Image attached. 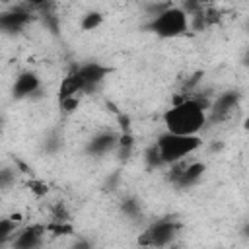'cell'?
Segmentation results:
<instances>
[{
	"label": "cell",
	"mask_w": 249,
	"mask_h": 249,
	"mask_svg": "<svg viewBox=\"0 0 249 249\" xmlns=\"http://www.w3.org/2000/svg\"><path fill=\"white\" fill-rule=\"evenodd\" d=\"M70 249H93V245H91V241H89V239L80 237V239H76V241L70 245Z\"/></svg>",
	"instance_id": "cell-22"
},
{
	"label": "cell",
	"mask_w": 249,
	"mask_h": 249,
	"mask_svg": "<svg viewBox=\"0 0 249 249\" xmlns=\"http://www.w3.org/2000/svg\"><path fill=\"white\" fill-rule=\"evenodd\" d=\"M241 233H243L245 237H249V222H247V224L243 226V231H241Z\"/></svg>",
	"instance_id": "cell-26"
},
{
	"label": "cell",
	"mask_w": 249,
	"mask_h": 249,
	"mask_svg": "<svg viewBox=\"0 0 249 249\" xmlns=\"http://www.w3.org/2000/svg\"><path fill=\"white\" fill-rule=\"evenodd\" d=\"M202 140L198 136H179V134H171V132H163L158 136L156 146L161 154L163 163H177L181 160H185V156L196 152L200 148Z\"/></svg>",
	"instance_id": "cell-2"
},
{
	"label": "cell",
	"mask_w": 249,
	"mask_h": 249,
	"mask_svg": "<svg viewBox=\"0 0 249 249\" xmlns=\"http://www.w3.org/2000/svg\"><path fill=\"white\" fill-rule=\"evenodd\" d=\"M243 64H247V66H249V51H247V54L243 56Z\"/></svg>",
	"instance_id": "cell-28"
},
{
	"label": "cell",
	"mask_w": 249,
	"mask_h": 249,
	"mask_svg": "<svg viewBox=\"0 0 249 249\" xmlns=\"http://www.w3.org/2000/svg\"><path fill=\"white\" fill-rule=\"evenodd\" d=\"M179 231V224L175 222V218L171 216H165V218H160L156 220L140 237H138V243L140 247H146V249H161V247H167L175 235Z\"/></svg>",
	"instance_id": "cell-4"
},
{
	"label": "cell",
	"mask_w": 249,
	"mask_h": 249,
	"mask_svg": "<svg viewBox=\"0 0 249 249\" xmlns=\"http://www.w3.org/2000/svg\"><path fill=\"white\" fill-rule=\"evenodd\" d=\"M14 181H16L14 171H12L10 167H4V169L0 171V187H2V189H8V187H10Z\"/></svg>",
	"instance_id": "cell-19"
},
{
	"label": "cell",
	"mask_w": 249,
	"mask_h": 249,
	"mask_svg": "<svg viewBox=\"0 0 249 249\" xmlns=\"http://www.w3.org/2000/svg\"><path fill=\"white\" fill-rule=\"evenodd\" d=\"M222 148H224V144H222V142H214V144L210 146V150H212V152H216V150H222Z\"/></svg>",
	"instance_id": "cell-25"
},
{
	"label": "cell",
	"mask_w": 249,
	"mask_h": 249,
	"mask_svg": "<svg viewBox=\"0 0 249 249\" xmlns=\"http://www.w3.org/2000/svg\"><path fill=\"white\" fill-rule=\"evenodd\" d=\"M16 233H18V220H14L12 216L2 218L0 220V243L12 241Z\"/></svg>",
	"instance_id": "cell-12"
},
{
	"label": "cell",
	"mask_w": 249,
	"mask_h": 249,
	"mask_svg": "<svg viewBox=\"0 0 249 249\" xmlns=\"http://www.w3.org/2000/svg\"><path fill=\"white\" fill-rule=\"evenodd\" d=\"M31 21V12L23 6H16L8 12L0 14V29L6 33H18Z\"/></svg>",
	"instance_id": "cell-6"
},
{
	"label": "cell",
	"mask_w": 249,
	"mask_h": 249,
	"mask_svg": "<svg viewBox=\"0 0 249 249\" xmlns=\"http://www.w3.org/2000/svg\"><path fill=\"white\" fill-rule=\"evenodd\" d=\"M171 6H173V2H150V4H146V12H148V16L156 18V16L163 14L165 10H169Z\"/></svg>",
	"instance_id": "cell-17"
},
{
	"label": "cell",
	"mask_w": 249,
	"mask_h": 249,
	"mask_svg": "<svg viewBox=\"0 0 249 249\" xmlns=\"http://www.w3.org/2000/svg\"><path fill=\"white\" fill-rule=\"evenodd\" d=\"M140 249H146V247H140Z\"/></svg>",
	"instance_id": "cell-29"
},
{
	"label": "cell",
	"mask_w": 249,
	"mask_h": 249,
	"mask_svg": "<svg viewBox=\"0 0 249 249\" xmlns=\"http://www.w3.org/2000/svg\"><path fill=\"white\" fill-rule=\"evenodd\" d=\"M243 128H245V130H249V117L243 121Z\"/></svg>",
	"instance_id": "cell-27"
},
{
	"label": "cell",
	"mask_w": 249,
	"mask_h": 249,
	"mask_svg": "<svg viewBox=\"0 0 249 249\" xmlns=\"http://www.w3.org/2000/svg\"><path fill=\"white\" fill-rule=\"evenodd\" d=\"M152 33H156L161 39H171V37H179L187 31L189 27V16L183 12L181 6H171L169 10H165L163 14L156 16L150 19V23L146 25Z\"/></svg>",
	"instance_id": "cell-3"
},
{
	"label": "cell",
	"mask_w": 249,
	"mask_h": 249,
	"mask_svg": "<svg viewBox=\"0 0 249 249\" xmlns=\"http://www.w3.org/2000/svg\"><path fill=\"white\" fill-rule=\"evenodd\" d=\"M132 146H134L132 132H121V136H119V146H117L119 158H121V160H128V156H130V152H132Z\"/></svg>",
	"instance_id": "cell-14"
},
{
	"label": "cell",
	"mask_w": 249,
	"mask_h": 249,
	"mask_svg": "<svg viewBox=\"0 0 249 249\" xmlns=\"http://www.w3.org/2000/svg\"><path fill=\"white\" fill-rule=\"evenodd\" d=\"M119 136L117 132L113 130H103V132H97L95 136H91L86 144V152L89 156H103V154H109L113 150H117L119 146Z\"/></svg>",
	"instance_id": "cell-8"
},
{
	"label": "cell",
	"mask_w": 249,
	"mask_h": 249,
	"mask_svg": "<svg viewBox=\"0 0 249 249\" xmlns=\"http://www.w3.org/2000/svg\"><path fill=\"white\" fill-rule=\"evenodd\" d=\"M121 210H123L128 218H136V216L140 214V202H138L134 196H126V198H123V202H121Z\"/></svg>",
	"instance_id": "cell-16"
},
{
	"label": "cell",
	"mask_w": 249,
	"mask_h": 249,
	"mask_svg": "<svg viewBox=\"0 0 249 249\" xmlns=\"http://www.w3.org/2000/svg\"><path fill=\"white\" fill-rule=\"evenodd\" d=\"M45 230L47 228H43L39 224H33V226H27V228L18 230V233L10 241L12 249H37L41 245V241H43Z\"/></svg>",
	"instance_id": "cell-7"
},
{
	"label": "cell",
	"mask_w": 249,
	"mask_h": 249,
	"mask_svg": "<svg viewBox=\"0 0 249 249\" xmlns=\"http://www.w3.org/2000/svg\"><path fill=\"white\" fill-rule=\"evenodd\" d=\"M29 189L37 195V196H43V195H47V191H49V187L45 185V183H41V181H37V179H33V181H29Z\"/></svg>",
	"instance_id": "cell-21"
},
{
	"label": "cell",
	"mask_w": 249,
	"mask_h": 249,
	"mask_svg": "<svg viewBox=\"0 0 249 249\" xmlns=\"http://www.w3.org/2000/svg\"><path fill=\"white\" fill-rule=\"evenodd\" d=\"M237 101H239V93L237 91H224V93H220L212 101V105H210L212 119L216 121V119H224L226 115H230L233 111V107L237 105Z\"/></svg>",
	"instance_id": "cell-10"
},
{
	"label": "cell",
	"mask_w": 249,
	"mask_h": 249,
	"mask_svg": "<svg viewBox=\"0 0 249 249\" xmlns=\"http://www.w3.org/2000/svg\"><path fill=\"white\" fill-rule=\"evenodd\" d=\"M60 105V109H62V113H66V115H70V113H74L78 107H80V97L76 95V97H68V99H64V101H60L58 103Z\"/></svg>",
	"instance_id": "cell-18"
},
{
	"label": "cell",
	"mask_w": 249,
	"mask_h": 249,
	"mask_svg": "<svg viewBox=\"0 0 249 249\" xmlns=\"http://www.w3.org/2000/svg\"><path fill=\"white\" fill-rule=\"evenodd\" d=\"M101 23H103V14L97 12V10H93V12H88V14L82 16V19H80V29H82V31H95Z\"/></svg>",
	"instance_id": "cell-13"
},
{
	"label": "cell",
	"mask_w": 249,
	"mask_h": 249,
	"mask_svg": "<svg viewBox=\"0 0 249 249\" xmlns=\"http://www.w3.org/2000/svg\"><path fill=\"white\" fill-rule=\"evenodd\" d=\"M204 171H206V165L202 161H191V163H187V167L183 169V173H181V177L177 179L175 185L181 187V189L193 187V185H196L202 179Z\"/></svg>",
	"instance_id": "cell-11"
},
{
	"label": "cell",
	"mask_w": 249,
	"mask_h": 249,
	"mask_svg": "<svg viewBox=\"0 0 249 249\" xmlns=\"http://www.w3.org/2000/svg\"><path fill=\"white\" fill-rule=\"evenodd\" d=\"M144 160H146V163H148V167H161V165H165L163 163V160H161V154H160V150H158V146L156 144H152L146 152H144Z\"/></svg>",
	"instance_id": "cell-15"
},
{
	"label": "cell",
	"mask_w": 249,
	"mask_h": 249,
	"mask_svg": "<svg viewBox=\"0 0 249 249\" xmlns=\"http://www.w3.org/2000/svg\"><path fill=\"white\" fill-rule=\"evenodd\" d=\"M200 76H202V72H196V74H195V76H193V78H191V80H189V82L185 84V88H187V91H189V89H193V88H195V86L198 84V80H200Z\"/></svg>",
	"instance_id": "cell-24"
},
{
	"label": "cell",
	"mask_w": 249,
	"mask_h": 249,
	"mask_svg": "<svg viewBox=\"0 0 249 249\" xmlns=\"http://www.w3.org/2000/svg\"><path fill=\"white\" fill-rule=\"evenodd\" d=\"M210 105L212 103L208 99H200V97L198 99L185 97L183 101L171 105L163 115L167 132L179 136H196L206 123V111L210 109Z\"/></svg>",
	"instance_id": "cell-1"
},
{
	"label": "cell",
	"mask_w": 249,
	"mask_h": 249,
	"mask_svg": "<svg viewBox=\"0 0 249 249\" xmlns=\"http://www.w3.org/2000/svg\"><path fill=\"white\" fill-rule=\"evenodd\" d=\"M119 123H121V128H123V132H130V119H128L126 115L119 113Z\"/></svg>",
	"instance_id": "cell-23"
},
{
	"label": "cell",
	"mask_w": 249,
	"mask_h": 249,
	"mask_svg": "<svg viewBox=\"0 0 249 249\" xmlns=\"http://www.w3.org/2000/svg\"><path fill=\"white\" fill-rule=\"evenodd\" d=\"M41 91V78L31 72V70H25L21 74H18L16 82H14V88H12V93L16 99H25V97H33L35 93Z\"/></svg>",
	"instance_id": "cell-9"
},
{
	"label": "cell",
	"mask_w": 249,
	"mask_h": 249,
	"mask_svg": "<svg viewBox=\"0 0 249 249\" xmlns=\"http://www.w3.org/2000/svg\"><path fill=\"white\" fill-rule=\"evenodd\" d=\"M247 29H249V23H247Z\"/></svg>",
	"instance_id": "cell-30"
},
{
	"label": "cell",
	"mask_w": 249,
	"mask_h": 249,
	"mask_svg": "<svg viewBox=\"0 0 249 249\" xmlns=\"http://www.w3.org/2000/svg\"><path fill=\"white\" fill-rule=\"evenodd\" d=\"M109 72H111L109 66H103L99 62H88V64L78 66L72 74L78 78V82L82 86V93H89V91L97 89V86L103 82V78Z\"/></svg>",
	"instance_id": "cell-5"
},
{
	"label": "cell",
	"mask_w": 249,
	"mask_h": 249,
	"mask_svg": "<svg viewBox=\"0 0 249 249\" xmlns=\"http://www.w3.org/2000/svg\"><path fill=\"white\" fill-rule=\"evenodd\" d=\"M47 230L54 231L56 235H66V233H72V231H74V230H72V226H70V224H66V222H56V224L49 226Z\"/></svg>",
	"instance_id": "cell-20"
}]
</instances>
